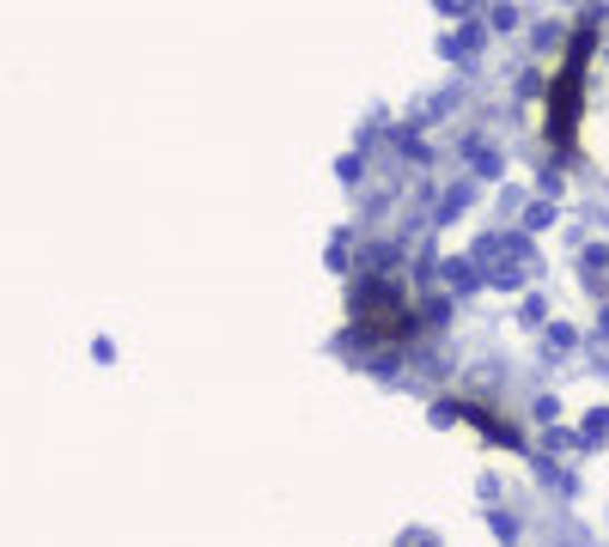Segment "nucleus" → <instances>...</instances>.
I'll return each mask as SVG.
<instances>
[{
	"mask_svg": "<svg viewBox=\"0 0 609 547\" xmlns=\"http://www.w3.org/2000/svg\"><path fill=\"white\" fill-rule=\"evenodd\" d=\"M475 499H482L488 511H500V499H507V480H500V475H475Z\"/></svg>",
	"mask_w": 609,
	"mask_h": 547,
	"instance_id": "14",
	"label": "nucleus"
},
{
	"mask_svg": "<svg viewBox=\"0 0 609 547\" xmlns=\"http://www.w3.org/2000/svg\"><path fill=\"white\" fill-rule=\"evenodd\" d=\"M567 354H579V329L573 322H549V329H542V359H567Z\"/></svg>",
	"mask_w": 609,
	"mask_h": 547,
	"instance_id": "5",
	"label": "nucleus"
},
{
	"mask_svg": "<svg viewBox=\"0 0 609 547\" xmlns=\"http://www.w3.org/2000/svg\"><path fill=\"white\" fill-rule=\"evenodd\" d=\"M603 61H609V43H603Z\"/></svg>",
	"mask_w": 609,
	"mask_h": 547,
	"instance_id": "18",
	"label": "nucleus"
},
{
	"mask_svg": "<svg viewBox=\"0 0 609 547\" xmlns=\"http://www.w3.org/2000/svg\"><path fill=\"white\" fill-rule=\"evenodd\" d=\"M579 438H586V450H603V438H609V408H591L586 420H579Z\"/></svg>",
	"mask_w": 609,
	"mask_h": 547,
	"instance_id": "10",
	"label": "nucleus"
},
{
	"mask_svg": "<svg viewBox=\"0 0 609 547\" xmlns=\"http://www.w3.org/2000/svg\"><path fill=\"white\" fill-rule=\"evenodd\" d=\"M500 171H507V147H500V140H482V147L470 152V177L475 182H494Z\"/></svg>",
	"mask_w": 609,
	"mask_h": 547,
	"instance_id": "4",
	"label": "nucleus"
},
{
	"mask_svg": "<svg viewBox=\"0 0 609 547\" xmlns=\"http://www.w3.org/2000/svg\"><path fill=\"white\" fill-rule=\"evenodd\" d=\"M475 195H482V182H475L470 171H458V177H445V182H439V226H451V219H458V213H470V207H475Z\"/></svg>",
	"mask_w": 609,
	"mask_h": 547,
	"instance_id": "1",
	"label": "nucleus"
},
{
	"mask_svg": "<svg viewBox=\"0 0 609 547\" xmlns=\"http://www.w3.org/2000/svg\"><path fill=\"white\" fill-rule=\"evenodd\" d=\"M439 280H445V292H451V298H463V305H470V298L488 286V280H482V268H475L470 256H445V262H439Z\"/></svg>",
	"mask_w": 609,
	"mask_h": 547,
	"instance_id": "2",
	"label": "nucleus"
},
{
	"mask_svg": "<svg viewBox=\"0 0 609 547\" xmlns=\"http://www.w3.org/2000/svg\"><path fill=\"white\" fill-rule=\"evenodd\" d=\"M488 529L500 536V547H518V529H524V524H518L512 511H488Z\"/></svg>",
	"mask_w": 609,
	"mask_h": 547,
	"instance_id": "15",
	"label": "nucleus"
},
{
	"mask_svg": "<svg viewBox=\"0 0 609 547\" xmlns=\"http://www.w3.org/2000/svg\"><path fill=\"white\" fill-rule=\"evenodd\" d=\"M561 43H567V19H537L530 24V49H537V61H549Z\"/></svg>",
	"mask_w": 609,
	"mask_h": 547,
	"instance_id": "6",
	"label": "nucleus"
},
{
	"mask_svg": "<svg viewBox=\"0 0 609 547\" xmlns=\"http://www.w3.org/2000/svg\"><path fill=\"white\" fill-rule=\"evenodd\" d=\"M530 201H537V195H530V189H524V182H500V195H494V207H500V219H512V213H518V219H524V207H530Z\"/></svg>",
	"mask_w": 609,
	"mask_h": 547,
	"instance_id": "7",
	"label": "nucleus"
},
{
	"mask_svg": "<svg viewBox=\"0 0 609 547\" xmlns=\"http://www.w3.org/2000/svg\"><path fill=\"white\" fill-rule=\"evenodd\" d=\"M554 219H561V207H554V201H542V195H537V201L524 207V226H518V231H524V238H530V231H549Z\"/></svg>",
	"mask_w": 609,
	"mask_h": 547,
	"instance_id": "8",
	"label": "nucleus"
},
{
	"mask_svg": "<svg viewBox=\"0 0 609 547\" xmlns=\"http://www.w3.org/2000/svg\"><path fill=\"white\" fill-rule=\"evenodd\" d=\"M537 195H542V201H554V195H567V165H542V171H537Z\"/></svg>",
	"mask_w": 609,
	"mask_h": 547,
	"instance_id": "12",
	"label": "nucleus"
},
{
	"mask_svg": "<svg viewBox=\"0 0 609 547\" xmlns=\"http://www.w3.org/2000/svg\"><path fill=\"white\" fill-rule=\"evenodd\" d=\"M488 31H494V37L524 31V12H518V7H494V12H488Z\"/></svg>",
	"mask_w": 609,
	"mask_h": 547,
	"instance_id": "13",
	"label": "nucleus"
},
{
	"mask_svg": "<svg viewBox=\"0 0 609 547\" xmlns=\"http://www.w3.org/2000/svg\"><path fill=\"white\" fill-rule=\"evenodd\" d=\"M537 445H542V456H554V463H561V456H591L586 438H579V426H549Z\"/></svg>",
	"mask_w": 609,
	"mask_h": 547,
	"instance_id": "3",
	"label": "nucleus"
},
{
	"mask_svg": "<svg viewBox=\"0 0 609 547\" xmlns=\"http://www.w3.org/2000/svg\"><path fill=\"white\" fill-rule=\"evenodd\" d=\"M518 322H530V329H549V292H524V305H518Z\"/></svg>",
	"mask_w": 609,
	"mask_h": 547,
	"instance_id": "11",
	"label": "nucleus"
},
{
	"mask_svg": "<svg viewBox=\"0 0 609 547\" xmlns=\"http://www.w3.org/2000/svg\"><path fill=\"white\" fill-rule=\"evenodd\" d=\"M403 547H439L433 529H403Z\"/></svg>",
	"mask_w": 609,
	"mask_h": 547,
	"instance_id": "17",
	"label": "nucleus"
},
{
	"mask_svg": "<svg viewBox=\"0 0 609 547\" xmlns=\"http://www.w3.org/2000/svg\"><path fill=\"white\" fill-rule=\"evenodd\" d=\"M530 420H537L542 432H549V426H561V401H554L549 389H530Z\"/></svg>",
	"mask_w": 609,
	"mask_h": 547,
	"instance_id": "9",
	"label": "nucleus"
},
{
	"mask_svg": "<svg viewBox=\"0 0 609 547\" xmlns=\"http://www.w3.org/2000/svg\"><path fill=\"white\" fill-rule=\"evenodd\" d=\"M347 243H354V231H335V238H330V268L335 274L347 268Z\"/></svg>",
	"mask_w": 609,
	"mask_h": 547,
	"instance_id": "16",
	"label": "nucleus"
}]
</instances>
